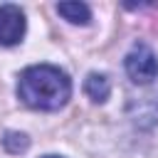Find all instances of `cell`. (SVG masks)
Instances as JSON below:
<instances>
[{"label": "cell", "mask_w": 158, "mask_h": 158, "mask_svg": "<svg viewBox=\"0 0 158 158\" xmlns=\"http://www.w3.org/2000/svg\"><path fill=\"white\" fill-rule=\"evenodd\" d=\"M69 94H72L69 77L52 64L27 67L20 74V81H17V96L30 109H40V111L62 109L67 104Z\"/></svg>", "instance_id": "6da1fadb"}, {"label": "cell", "mask_w": 158, "mask_h": 158, "mask_svg": "<svg viewBox=\"0 0 158 158\" xmlns=\"http://www.w3.org/2000/svg\"><path fill=\"white\" fill-rule=\"evenodd\" d=\"M126 74L133 84H151L158 77V57L146 42H136L123 59Z\"/></svg>", "instance_id": "7a4b0ae2"}, {"label": "cell", "mask_w": 158, "mask_h": 158, "mask_svg": "<svg viewBox=\"0 0 158 158\" xmlns=\"http://www.w3.org/2000/svg\"><path fill=\"white\" fill-rule=\"evenodd\" d=\"M25 37V12L17 5H0V47H12Z\"/></svg>", "instance_id": "3957f363"}, {"label": "cell", "mask_w": 158, "mask_h": 158, "mask_svg": "<svg viewBox=\"0 0 158 158\" xmlns=\"http://www.w3.org/2000/svg\"><path fill=\"white\" fill-rule=\"evenodd\" d=\"M84 91H86V96H89L91 101L101 104V101H106L109 94H111V81H109L106 74L91 72V74L86 77V81H84Z\"/></svg>", "instance_id": "277c9868"}, {"label": "cell", "mask_w": 158, "mask_h": 158, "mask_svg": "<svg viewBox=\"0 0 158 158\" xmlns=\"http://www.w3.org/2000/svg\"><path fill=\"white\" fill-rule=\"evenodd\" d=\"M57 12L64 20L74 22V25H86L91 20V12H89V7L84 2H59L57 5Z\"/></svg>", "instance_id": "5b68a950"}, {"label": "cell", "mask_w": 158, "mask_h": 158, "mask_svg": "<svg viewBox=\"0 0 158 158\" xmlns=\"http://www.w3.org/2000/svg\"><path fill=\"white\" fill-rule=\"evenodd\" d=\"M2 146H5V151L7 153H25L27 151V146H30V138L25 136V133H17V131H7L5 133V138H2Z\"/></svg>", "instance_id": "8992f818"}, {"label": "cell", "mask_w": 158, "mask_h": 158, "mask_svg": "<svg viewBox=\"0 0 158 158\" xmlns=\"http://www.w3.org/2000/svg\"><path fill=\"white\" fill-rule=\"evenodd\" d=\"M42 158H59V156H42Z\"/></svg>", "instance_id": "52a82bcc"}]
</instances>
